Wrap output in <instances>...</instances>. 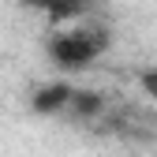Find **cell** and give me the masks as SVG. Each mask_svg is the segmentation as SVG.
I'll return each mask as SVG.
<instances>
[{
  "instance_id": "cell-1",
  "label": "cell",
  "mask_w": 157,
  "mask_h": 157,
  "mask_svg": "<svg viewBox=\"0 0 157 157\" xmlns=\"http://www.w3.org/2000/svg\"><path fill=\"white\" fill-rule=\"evenodd\" d=\"M105 49H109V30L105 26H94V23L71 26V30L56 34L52 41H49V56L60 67H67V71H78V67L94 64Z\"/></svg>"
},
{
  "instance_id": "cell-2",
  "label": "cell",
  "mask_w": 157,
  "mask_h": 157,
  "mask_svg": "<svg viewBox=\"0 0 157 157\" xmlns=\"http://www.w3.org/2000/svg\"><path fill=\"white\" fill-rule=\"evenodd\" d=\"M71 97H75V86L67 82H52V86H41L34 94V109L37 112H60L71 105Z\"/></svg>"
},
{
  "instance_id": "cell-3",
  "label": "cell",
  "mask_w": 157,
  "mask_h": 157,
  "mask_svg": "<svg viewBox=\"0 0 157 157\" xmlns=\"http://www.w3.org/2000/svg\"><path fill=\"white\" fill-rule=\"evenodd\" d=\"M23 4L45 11V15H52V19H75V15H86L97 0H23Z\"/></svg>"
},
{
  "instance_id": "cell-4",
  "label": "cell",
  "mask_w": 157,
  "mask_h": 157,
  "mask_svg": "<svg viewBox=\"0 0 157 157\" xmlns=\"http://www.w3.org/2000/svg\"><path fill=\"white\" fill-rule=\"evenodd\" d=\"M67 109L78 112V116H97V112H101V97L90 94V90H75V97H71Z\"/></svg>"
},
{
  "instance_id": "cell-5",
  "label": "cell",
  "mask_w": 157,
  "mask_h": 157,
  "mask_svg": "<svg viewBox=\"0 0 157 157\" xmlns=\"http://www.w3.org/2000/svg\"><path fill=\"white\" fill-rule=\"evenodd\" d=\"M139 82H142V90L153 97V101H157V67H150V71H142L139 75Z\"/></svg>"
}]
</instances>
